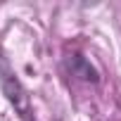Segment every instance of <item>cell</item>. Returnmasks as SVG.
<instances>
[{
    "label": "cell",
    "instance_id": "6da1fadb",
    "mask_svg": "<svg viewBox=\"0 0 121 121\" xmlns=\"http://www.w3.org/2000/svg\"><path fill=\"white\" fill-rule=\"evenodd\" d=\"M0 88H3L5 97L10 100V104L14 107V112H17L24 121H33L29 93H26V88L22 86V81L17 78V74L12 71L10 62H7L3 55H0Z\"/></svg>",
    "mask_w": 121,
    "mask_h": 121
},
{
    "label": "cell",
    "instance_id": "7a4b0ae2",
    "mask_svg": "<svg viewBox=\"0 0 121 121\" xmlns=\"http://www.w3.org/2000/svg\"><path fill=\"white\" fill-rule=\"evenodd\" d=\"M67 69H69L71 76H76V78H81V81H86V83H97V81H100L97 69L88 62L86 57H81V55H71V57L67 59Z\"/></svg>",
    "mask_w": 121,
    "mask_h": 121
}]
</instances>
